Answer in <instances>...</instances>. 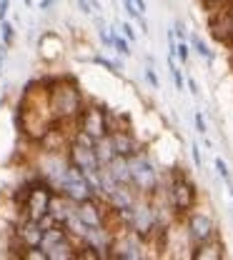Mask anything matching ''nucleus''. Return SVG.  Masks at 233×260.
I'll use <instances>...</instances> for the list:
<instances>
[{
	"label": "nucleus",
	"mask_w": 233,
	"mask_h": 260,
	"mask_svg": "<svg viewBox=\"0 0 233 260\" xmlns=\"http://www.w3.org/2000/svg\"><path fill=\"white\" fill-rule=\"evenodd\" d=\"M226 188H228V195L233 198V183H226Z\"/></svg>",
	"instance_id": "473e14b6"
},
{
	"label": "nucleus",
	"mask_w": 233,
	"mask_h": 260,
	"mask_svg": "<svg viewBox=\"0 0 233 260\" xmlns=\"http://www.w3.org/2000/svg\"><path fill=\"white\" fill-rule=\"evenodd\" d=\"M196 200H198L196 185H193L183 173L170 180V185H168V203H170V208H173L178 215H188V213L193 210Z\"/></svg>",
	"instance_id": "20e7f679"
},
{
	"label": "nucleus",
	"mask_w": 233,
	"mask_h": 260,
	"mask_svg": "<svg viewBox=\"0 0 233 260\" xmlns=\"http://www.w3.org/2000/svg\"><path fill=\"white\" fill-rule=\"evenodd\" d=\"M121 185H133V175H131V160L126 155H115L108 165H103Z\"/></svg>",
	"instance_id": "9d476101"
},
{
	"label": "nucleus",
	"mask_w": 233,
	"mask_h": 260,
	"mask_svg": "<svg viewBox=\"0 0 233 260\" xmlns=\"http://www.w3.org/2000/svg\"><path fill=\"white\" fill-rule=\"evenodd\" d=\"M213 165H216L218 175L223 178V183H231V170H228V162L223 160V158H216V160H213Z\"/></svg>",
	"instance_id": "6ab92c4d"
},
{
	"label": "nucleus",
	"mask_w": 233,
	"mask_h": 260,
	"mask_svg": "<svg viewBox=\"0 0 233 260\" xmlns=\"http://www.w3.org/2000/svg\"><path fill=\"white\" fill-rule=\"evenodd\" d=\"M128 160H131L133 188L140 195L153 198V195L161 190V173H158L156 162L151 160V155H148V153H143V150H138V153H135V155H131Z\"/></svg>",
	"instance_id": "f257e3e1"
},
{
	"label": "nucleus",
	"mask_w": 233,
	"mask_h": 260,
	"mask_svg": "<svg viewBox=\"0 0 233 260\" xmlns=\"http://www.w3.org/2000/svg\"><path fill=\"white\" fill-rule=\"evenodd\" d=\"M0 40H3L5 45H13V43H15V28H13L10 20H3V23H0Z\"/></svg>",
	"instance_id": "f3484780"
},
{
	"label": "nucleus",
	"mask_w": 233,
	"mask_h": 260,
	"mask_svg": "<svg viewBox=\"0 0 233 260\" xmlns=\"http://www.w3.org/2000/svg\"><path fill=\"white\" fill-rule=\"evenodd\" d=\"M8 10H10V0H0V23L8 20Z\"/></svg>",
	"instance_id": "bb28decb"
},
{
	"label": "nucleus",
	"mask_w": 233,
	"mask_h": 260,
	"mask_svg": "<svg viewBox=\"0 0 233 260\" xmlns=\"http://www.w3.org/2000/svg\"><path fill=\"white\" fill-rule=\"evenodd\" d=\"M53 3H55V0H40L38 8H40V10H48V8H53Z\"/></svg>",
	"instance_id": "c756f323"
},
{
	"label": "nucleus",
	"mask_w": 233,
	"mask_h": 260,
	"mask_svg": "<svg viewBox=\"0 0 233 260\" xmlns=\"http://www.w3.org/2000/svg\"><path fill=\"white\" fill-rule=\"evenodd\" d=\"M188 238L196 243V245H203L208 240L216 238V223L208 213H188Z\"/></svg>",
	"instance_id": "6e6552de"
},
{
	"label": "nucleus",
	"mask_w": 233,
	"mask_h": 260,
	"mask_svg": "<svg viewBox=\"0 0 233 260\" xmlns=\"http://www.w3.org/2000/svg\"><path fill=\"white\" fill-rule=\"evenodd\" d=\"M143 240H145V238H140L138 233H133V230L128 228L121 238H115L110 258H121V260H140V258H145V245H143Z\"/></svg>",
	"instance_id": "423d86ee"
},
{
	"label": "nucleus",
	"mask_w": 233,
	"mask_h": 260,
	"mask_svg": "<svg viewBox=\"0 0 233 260\" xmlns=\"http://www.w3.org/2000/svg\"><path fill=\"white\" fill-rule=\"evenodd\" d=\"M110 135H113V143H115V150H118V155H126V158H131V155H135V153L140 150L138 140H135L128 130H113Z\"/></svg>",
	"instance_id": "9b49d317"
},
{
	"label": "nucleus",
	"mask_w": 233,
	"mask_h": 260,
	"mask_svg": "<svg viewBox=\"0 0 233 260\" xmlns=\"http://www.w3.org/2000/svg\"><path fill=\"white\" fill-rule=\"evenodd\" d=\"M193 120H196V130H198V135H206V133H208V125H206V115H203L200 110H196V118H193Z\"/></svg>",
	"instance_id": "412c9836"
},
{
	"label": "nucleus",
	"mask_w": 233,
	"mask_h": 260,
	"mask_svg": "<svg viewBox=\"0 0 233 260\" xmlns=\"http://www.w3.org/2000/svg\"><path fill=\"white\" fill-rule=\"evenodd\" d=\"M191 45H193V50L198 53V55L203 58V60L213 63V58H216V55H213V50H211V48H208V45H206V43L200 40L198 35H191Z\"/></svg>",
	"instance_id": "2eb2a0df"
},
{
	"label": "nucleus",
	"mask_w": 233,
	"mask_h": 260,
	"mask_svg": "<svg viewBox=\"0 0 233 260\" xmlns=\"http://www.w3.org/2000/svg\"><path fill=\"white\" fill-rule=\"evenodd\" d=\"M8 48H10V45H5V43L0 40V75H3V68H5V55H8Z\"/></svg>",
	"instance_id": "cd10ccee"
},
{
	"label": "nucleus",
	"mask_w": 233,
	"mask_h": 260,
	"mask_svg": "<svg viewBox=\"0 0 233 260\" xmlns=\"http://www.w3.org/2000/svg\"><path fill=\"white\" fill-rule=\"evenodd\" d=\"M173 32H176V38H178V40H188V30H186L183 20H176V25H173Z\"/></svg>",
	"instance_id": "4be33fe9"
},
{
	"label": "nucleus",
	"mask_w": 233,
	"mask_h": 260,
	"mask_svg": "<svg viewBox=\"0 0 233 260\" xmlns=\"http://www.w3.org/2000/svg\"><path fill=\"white\" fill-rule=\"evenodd\" d=\"M75 213H78V218H80V220H83L85 225H91V228L103 225V210L98 208L96 198L78 203V205H75Z\"/></svg>",
	"instance_id": "1a4fd4ad"
},
{
	"label": "nucleus",
	"mask_w": 233,
	"mask_h": 260,
	"mask_svg": "<svg viewBox=\"0 0 233 260\" xmlns=\"http://www.w3.org/2000/svg\"><path fill=\"white\" fill-rule=\"evenodd\" d=\"M0 108H3V98H0Z\"/></svg>",
	"instance_id": "f704fd0d"
},
{
	"label": "nucleus",
	"mask_w": 233,
	"mask_h": 260,
	"mask_svg": "<svg viewBox=\"0 0 233 260\" xmlns=\"http://www.w3.org/2000/svg\"><path fill=\"white\" fill-rule=\"evenodd\" d=\"M58 193L66 195L68 200H73V203H83V200L96 198V190H93L88 175H85L78 165H73V162H70V168H68L66 178H63L61 185H58Z\"/></svg>",
	"instance_id": "7ed1b4c3"
},
{
	"label": "nucleus",
	"mask_w": 233,
	"mask_h": 260,
	"mask_svg": "<svg viewBox=\"0 0 233 260\" xmlns=\"http://www.w3.org/2000/svg\"><path fill=\"white\" fill-rule=\"evenodd\" d=\"M93 63L100 65V68H105V70H108V73H113V75H121V73H123V63L108 60V58H103V55H96V58H93Z\"/></svg>",
	"instance_id": "dca6fc26"
},
{
	"label": "nucleus",
	"mask_w": 233,
	"mask_h": 260,
	"mask_svg": "<svg viewBox=\"0 0 233 260\" xmlns=\"http://www.w3.org/2000/svg\"><path fill=\"white\" fill-rule=\"evenodd\" d=\"M110 35H113V48L123 55V58H128L133 50H131V40L126 38V35H118V30H110Z\"/></svg>",
	"instance_id": "4468645a"
},
{
	"label": "nucleus",
	"mask_w": 233,
	"mask_h": 260,
	"mask_svg": "<svg viewBox=\"0 0 233 260\" xmlns=\"http://www.w3.org/2000/svg\"><path fill=\"white\" fill-rule=\"evenodd\" d=\"M68 160L73 162V165H78L83 173H96V170H100V162L96 158L93 145H88V143H83L78 138L68 145Z\"/></svg>",
	"instance_id": "0eeeda50"
},
{
	"label": "nucleus",
	"mask_w": 233,
	"mask_h": 260,
	"mask_svg": "<svg viewBox=\"0 0 233 260\" xmlns=\"http://www.w3.org/2000/svg\"><path fill=\"white\" fill-rule=\"evenodd\" d=\"M138 23H140V32H148V20H145V15H140Z\"/></svg>",
	"instance_id": "7c9ffc66"
},
{
	"label": "nucleus",
	"mask_w": 233,
	"mask_h": 260,
	"mask_svg": "<svg viewBox=\"0 0 233 260\" xmlns=\"http://www.w3.org/2000/svg\"><path fill=\"white\" fill-rule=\"evenodd\" d=\"M78 128L83 130V133H88L91 138H103V135H108L110 133V123H108V118H105V110H100L96 105H88V108H83L80 113H78Z\"/></svg>",
	"instance_id": "39448f33"
},
{
	"label": "nucleus",
	"mask_w": 233,
	"mask_h": 260,
	"mask_svg": "<svg viewBox=\"0 0 233 260\" xmlns=\"http://www.w3.org/2000/svg\"><path fill=\"white\" fill-rule=\"evenodd\" d=\"M126 228H131L140 238H151L153 233L161 230V213H158V208L151 203L148 195H138L135 205L131 208V215H128Z\"/></svg>",
	"instance_id": "f03ea898"
},
{
	"label": "nucleus",
	"mask_w": 233,
	"mask_h": 260,
	"mask_svg": "<svg viewBox=\"0 0 233 260\" xmlns=\"http://www.w3.org/2000/svg\"><path fill=\"white\" fill-rule=\"evenodd\" d=\"M93 150H96V158H98L100 168H103V165H108V162L118 155V150H115V143H113V135H110V133L96 140Z\"/></svg>",
	"instance_id": "f8f14e48"
},
{
	"label": "nucleus",
	"mask_w": 233,
	"mask_h": 260,
	"mask_svg": "<svg viewBox=\"0 0 233 260\" xmlns=\"http://www.w3.org/2000/svg\"><path fill=\"white\" fill-rule=\"evenodd\" d=\"M121 30H123V35H126L131 43L135 40V30H133V25H131V23H123V25H121Z\"/></svg>",
	"instance_id": "a878e982"
},
{
	"label": "nucleus",
	"mask_w": 233,
	"mask_h": 260,
	"mask_svg": "<svg viewBox=\"0 0 233 260\" xmlns=\"http://www.w3.org/2000/svg\"><path fill=\"white\" fill-rule=\"evenodd\" d=\"M78 8L83 15H93V3L91 0H78Z\"/></svg>",
	"instance_id": "393cba45"
},
{
	"label": "nucleus",
	"mask_w": 233,
	"mask_h": 260,
	"mask_svg": "<svg viewBox=\"0 0 233 260\" xmlns=\"http://www.w3.org/2000/svg\"><path fill=\"white\" fill-rule=\"evenodd\" d=\"M208 8H213V5H221V3H226V0H203Z\"/></svg>",
	"instance_id": "2f4dec72"
},
{
	"label": "nucleus",
	"mask_w": 233,
	"mask_h": 260,
	"mask_svg": "<svg viewBox=\"0 0 233 260\" xmlns=\"http://www.w3.org/2000/svg\"><path fill=\"white\" fill-rule=\"evenodd\" d=\"M168 68H170V78H173V83H176V90H186L188 85H186V78H183V73H181V68L176 65V55H170L168 53Z\"/></svg>",
	"instance_id": "ddd939ff"
},
{
	"label": "nucleus",
	"mask_w": 233,
	"mask_h": 260,
	"mask_svg": "<svg viewBox=\"0 0 233 260\" xmlns=\"http://www.w3.org/2000/svg\"><path fill=\"white\" fill-rule=\"evenodd\" d=\"M25 5H28V8H31V5H33V0H25Z\"/></svg>",
	"instance_id": "72a5a7b5"
},
{
	"label": "nucleus",
	"mask_w": 233,
	"mask_h": 260,
	"mask_svg": "<svg viewBox=\"0 0 233 260\" xmlns=\"http://www.w3.org/2000/svg\"><path fill=\"white\" fill-rule=\"evenodd\" d=\"M143 75H145V80H148V85H151L153 90H158V88H161V80H158V75H156L153 65H148V68L143 70Z\"/></svg>",
	"instance_id": "aec40b11"
},
{
	"label": "nucleus",
	"mask_w": 233,
	"mask_h": 260,
	"mask_svg": "<svg viewBox=\"0 0 233 260\" xmlns=\"http://www.w3.org/2000/svg\"><path fill=\"white\" fill-rule=\"evenodd\" d=\"M176 58L183 65L188 63V58H191V45H188V40H178V43H176Z\"/></svg>",
	"instance_id": "a211bd4d"
},
{
	"label": "nucleus",
	"mask_w": 233,
	"mask_h": 260,
	"mask_svg": "<svg viewBox=\"0 0 233 260\" xmlns=\"http://www.w3.org/2000/svg\"><path fill=\"white\" fill-rule=\"evenodd\" d=\"M186 85H188V93H191V95H193V98H196V100H198V98H200L198 83H196L193 78H186Z\"/></svg>",
	"instance_id": "b1692460"
},
{
	"label": "nucleus",
	"mask_w": 233,
	"mask_h": 260,
	"mask_svg": "<svg viewBox=\"0 0 233 260\" xmlns=\"http://www.w3.org/2000/svg\"><path fill=\"white\" fill-rule=\"evenodd\" d=\"M133 3H135V8H138V13L145 15V10H148V8H145V0H133Z\"/></svg>",
	"instance_id": "c85d7f7f"
},
{
	"label": "nucleus",
	"mask_w": 233,
	"mask_h": 260,
	"mask_svg": "<svg viewBox=\"0 0 233 260\" xmlns=\"http://www.w3.org/2000/svg\"><path fill=\"white\" fill-rule=\"evenodd\" d=\"M191 158H193V162H196V168H203V155H200V148L193 143L191 145Z\"/></svg>",
	"instance_id": "5701e85b"
}]
</instances>
